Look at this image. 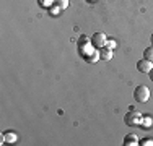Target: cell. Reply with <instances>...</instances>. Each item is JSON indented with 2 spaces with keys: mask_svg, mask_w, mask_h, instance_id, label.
<instances>
[{
  "mask_svg": "<svg viewBox=\"0 0 153 146\" xmlns=\"http://www.w3.org/2000/svg\"><path fill=\"white\" fill-rule=\"evenodd\" d=\"M124 122H126L129 127H140V125H142V122H143V115H142L140 112L130 111L129 114L126 115V119H124Z\"/></svg>",
  "mask_w": 153,
  "mask_h": 146,
  "instance_id": "obj_1",
  "label": "cell"
},
{
  "mask_svg": "<svg viewBox=\"0 0 153 146\" xmlns=\"http://www.w3.org/2000/svg\"><path fill=\"white\" fill-rule=\"evenodd\" d=\"M134 99L137 102H147L150 99V89H148L145 85H140L135 88V91H134Z\"/></svg>",
  "mask_w": 153,
  "mask_h": 146,
  "instance_id": "obj_2",
  "label": "cell"
},
{
  "mask_svg": "<svg viewBox=\"0 0 153 146\" xmlns=\"http://www.w3.org/2000/svg\"><path fill=\"white\" fill-rule=\"evenodd\" d=\"M106 36L103 34V32H94V34L91 36V44L96 49H101V47H104L106 46Z\"/></svg>",
  "mask_w": 153,
  "mask_h": 146,
  "instance_id": "obj_3",
  "label": "cell"
},
{
  "mask_svg": "<svg viewBox=\"0 0 153 146\" xmlns=\"http://www.w3.org/2000/svg\"><path fill=\"white\" fill-rule=\"evenodd\" d=\"M153 68V62L147 60V58H143V60H138L137 63V70L142 72V73H150V70Z\"/></svg>",
  "mask_w": 153,
  "mask_h": 146,
  "instance_id": "obj_4",
  "label": "cell"
},
{
  "mask_svg": "<svg viewBox=\"0 0 153 146\" xmlns=\"http://www.w3.org/2000/svg\"><path fill=\"white\" fill-rule=\"evenodd\" d=\"M124 145L126 146H137L138 145V138L134 133H129V135H126V138H124Z\"/></svg>",
  "mask_w": 153,
  "mask_h": 146,
  "instance_id": "obj_5",
  "label": "cell"
},
{
  "mask_svg": "<svg viewBox=\"0 0 153 146\" xmlns=\"http://www.w3.org/2000/svg\"><path fill=\"white\" fill-rule=\"evenodd\" d=\"M100 58L101 60H111L112 58V50L109 47H101L100 49Z\"/></svg>",
  "mask_w": 153,
  "mask_h": 146,
  "instance_id": "obj_6",
  "label": "cell"
},
{
  "mask_svg": "<svg viewBox=\"0 0 153 146\" xmlns=\"http://www.w3.org/2000/svg\"><path fill=\"white\" fill-rule=\"evenodd\" d=\"M54 3H56V7H59L60 10H65L68 7V0H54Z\"/></svg>",
  "mask_w": 153,
  "mask_h": 146,
  "instance_id": "obj_7",
  "label": "cell"
},
{
  "mask_svg": "<svg viewBox=\"0 0 153 146\" xmlns=\"http://www.w3.org/2000/svg\"><path fill=\"white\" fill-rule=\"evenodd\" d=\"M143 55H145V58H147V60L153 62V46H152V47H147V49H145Z\"/></svg>",
  "mask_w": 153,
  "mask_h": 146,
  "instance_id": "obj_8",
  "label": "cell"
},
{
  "mask_svg": "<svg viewBox=\"0 0 153 146\" xmlns=\"http://www.w3.org/2000/svg\"><path fill=\"white\" fill-rule=\"evenodd\" d=\"M138 145H142V146H152L153 145V138H142V140L138 141Z\"/></svg>",
  "mask_w": 153,
  "mask_h": 146,
  "instance_id": "obj_9",
  "label": "cell"
},
{
  "mask_svg": "<svg viewBox=\"0 0 153 146\" xmlns=\"http://www.w3.org/2000/svg\"><path fill=\"white\" fill-rule=\"evenodd\" d=\"M96 58H100V52H93L91 55H86V60L88 62H94Z\"/></svg>",
  "mask_w": 153,
  "mask_h": 146,
  "instance_id": "obj_10",
  "label": "cell"
},
{
  "mask_svg": "<svg viewBox=\"0 0 153 146\" xmlns=\"http://www.w3.org/2000/svg\"><path fill=\"white\" fill-rule=\"evenodd\" d=\"M150 123H152V119L148 115H143V122H142V125H145V127H150Z\"/></svg>",
  "mask_w": 153,
  "mask_h": 146,
  "instance_id": "obj_11",
  "label": "cell"
},
{
  "mask_svg": "<svg viewBox=\"0 0 153 146\" xmlns=\"http://www.w3.org/2000/svg\"><path fill=\"white\" fill-rule=\"evenodd\" d=\"M3 136H5V140H8V141H15V136H13V135H3Z\"/></svg>",
  "mask_w": 153,
  "mask_h": 146,
  "instance_id": "obj_12",
  "label": "cell"
},
{
  "mask_svg": "<svg viewBox=\"0 0 153 146\" xmlns=\"http://www.w3.org/2000/svg\"><path fill=\"white\" fill-rule=\"evenodd\" d=\"M106 44H108V47H109V49L116 47V42H114V41H106Z\"/></svg>",
  "mask_w": 153,
  "mask_h": 146,
  "instance_id": "obj_13",
  "label": "cell"
},
{
  "mask_svg": "<svg viewBox=\"0 0 153 146\" xmlns=\"http://www.w3.org/2000/svg\"><path fill=\"white\" fill-rule=\"evenodd\" d=\"M150 80H152V81H153V68H152V70H150Z\"/></svg>",
  "mask_w": 153,
  "mask_h": 146,
  "instance_id": "obj_14",
  "label": "cell"
},
{
  "mask_svg": "<svg viewBox=\"0 0 153 146\" xmlns=\"http://www.w3.org/2000/svg\"><path fill=\"white\" fill-rule=\"evenodd\" d=\"M152 44H153V34H152Z\"/></svg>",
  "mask_w": 153,
  "mask_h": 146,
  "instance_id": "obj_15",
  "label": "cell"
},
{
  "mask_svg": "<svg viewBox=\"0 0 153 146\" xmlns=\"http://www.w3.org/2000/svg\"><path fill=\"white\" fill-rule=\"evenodd\" d=\"M91 2H94V0H91Z\"/></svg>",
  "mask_w": 153,
  "mask_h": 146,
  "instance_id": "obj_16",
  "label": "cell"
}]
</instances>
